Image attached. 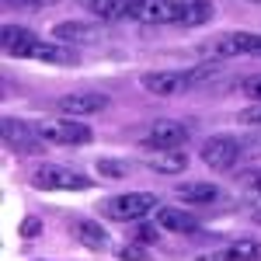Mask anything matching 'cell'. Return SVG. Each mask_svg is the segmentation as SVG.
Segmentation results:
<instances>
[{"mask_svg": "<svg viewBox=\"0 0 261 261\" xmlns=\"http://www.w3.org/2000/svg\"><path fill=\"white\" fill-rule=\"evenodd\" d=\"M216 7L209 0H192V4H181V0H140L136 7V18L143 24H205L213 21Z\"/></svg>", "mask_w": 261, "mask_h": 261, "instance_id": "cell-1", "label": "cell"}, {"mask_svg": "<svg viewBox=\"0 0 261 261\" xmlns=\"http://www.w3.org/2000/svg\"><path fill=\"white\" fill-rule=\"evenodd\" d=\"M216 70L220 66H209V63L205 66H192V70H161V73H143L140 84H143V91H150L157 98H174V94H185V91H192L199 84L213 81Z\"/></svg>", "mask_w": 261, "mask_h": 261, "instance_id": "cell-2", "label": "cell"}, {"mask_svg": "<svg viewBox=\"0 0 261 261\" xmlns=\"http://www.w3.org/2000/svg\"><path fill=\"white\" fill-rule=\"evenodd\" d=\"M35 133L42 143H53V146H84V143L94 140L91 125L77 122L73 115L66 119H49V122H35Z\"/></svg>", "mask_w": 261, "mask_h": 261, "instance_id": "cell-3", "label": "cell"}, {"mask_svg": "<svg viewBox=\"0 0 261 261\" xmlns=\"http://www.w3.org/2000/svg\"><path fill=\"white\" fill-rule=\"evenodd\" d=\"M157 205L161 202H157V195H150V192H125V195H115V199H105L101 213L108 220H119V223H140Z\"/></svg>", "mask_w": 261, "mask_h": 261, "instance_id": "cell-4", "label": "cell"}, {"mask_svg": "<svg viewBox=\"0 0 261 261\" xmlns=\"http://www.w3.org/2000/svg\"><path fill=\"white\" fill-rule=\"evenodd\" d=\"M261 35L254 32H230V35H220L209 45H202L199 53L209 56V60H233V56H258Z\"/></svg>", "mask_w": 261, "mask_h": 261, "instance_id": "cell-5", "label": "cell"}, {"mask_svg": "<svg viewBox=\"0 0 261 261\" xmlns=\"http://www.w3.org/2000/svg\"><path fill=\"white\" fill-rule=\"evenodd\" d=\"M32 185L35 188H45V192H84L91 188V178H84L70 167H56V164H42L39 171L32 174Z\"/></svg>", "mask_w": 261, "mask_h": 261, "instance_id": "cell-6", "label": "cell"}, {"mask_svg": "<svg viewBox=\"0 0 261 261\" xmlns=\"http://www.w3.org/2000/svg\"><path fill=\"white\" fill-rule=\"evenodd\" d=\"M244 157V143L233 136H209L202 146V164L213 171H230Z\"/></svg>", "mask_w": 261, "mask_h": 261, "instance_id": "cell-7", "label": "cell"}, {"mask_svg": "<svg viewBox=\"0 0 261 261\" xmlns=\"http://www.w3.org/2000/svg\"><path fill=\"white\" fill-rule=\"evenodd\" d=\"M188 140H192V125L188 122H157L143 136V150H181Z\"/></svg>", "mask_w": 261, "mask_h": 261, "instance_id": "cell-8", "label": "cell"}, {"mask_svg": "<svg viewBox=\"0 0 261 261\" xmlns=\"http://www.w3.org/2000/svg\"><path fill=\"white\" fill-rule=\"evenodd\" d=\"M24 60H39V63H49V66H73L81 56H77V49L66 45V42H56V39L42 42V39H35L32 45H28Z\"/></svg>", "mask_w": 261, "mask_h": 261, "instance_id": "cell-9", "label": "cell"}, {"mask_svg": "<svg viewBox=\"0 0 261 261\" xmlns=\"http://www.w3.org/2000/svg\"><path fill=\"white\" fill-rule=\"evenodd\" d=\"M4 143L11 150H18V153H39L42 150V140H39V133H35V125H28V122H21V119H4Z\"/></svg>", "mask_w": 261, "mask_h": 261, "instance_id": "cell-10", "label": "cell"}, {"mask_svg": "<svg viewBox=\"0 0 261 261\" xmlns=\"http://www.w3.org/2000/svg\"><path fill=\"white\" fill-rule=\"evenodd\" d=\"M84 11H91L98 21H125L136 18L140 0H77Z\"/></svg>", "mask_w": 261, "mask_h": 261, "instance_id": "cell-11", "label": "cell"}, {"mask_svg": "<svg viewBox=\"0 0 261 261\" xmlns=\"http://www.w3.org/2000/svg\"><path fill=\"white\" fill-rule=\"evenodd\" d=\"M53 105H56V112H63V115L81 119V115H98V112H105L108 108V98L105 94H63Z\"/></svg>", "mask_w": 261, "mask_h": 261, "instance_id": "cell-12", "label": "cell"}, {"mask_svg": "<svg viewBox=\"0 0 261 261\" xmlns=\"http://www.w3.org/2000/svg\"><path fill=\"white\" fill-rule=\"evenodd\" d=\"M53 39L56 42H98L105 39V28H101V21H60L56 28H53Z\"/></svg>", "mask_w": 261, "mask_h": 261, "instance_id": "cell-13", "label": "cell"}, {"mask_svg": "<svg viewBox=\"0 0 261 261\" xmlns=\"http://www.w3.org/2000/svg\"><path fill=\"white\" fill-rule=\"evenodd\" d=\"M143 164L157 174H181L188 167V153L185 150H153V153H146Z\"/></svg>", "mask_w": 261, "mask_h": 261, "instance_id": "cell-14", "label": "cell"}, {"mask_svg": "<svg viewBox=\"0 0 261 261\" xmlns=\"http://www.w3.org/2000/svg\"><path fill=\"white\" fill-rule=\"evenodd\" d=\"M0 39H4V53H7V56H14V60H24L28 45L39 39V35H35V32H28V28H21V24H4Z\"/></svg>", "mask_w": 261, "mask_h": 261, "instance_id": "cell-15", "label": "cell"}, {"mask_svg": "<svg viewBox=\"0 0 261 261\" xmlns=\"http://www.w3.org/2000/svg\"><path fill=\"white\" fill-rule=\"evenodd\" d=\"M70 230H73V233H77V241H81L84 247H91V251L108 247V233H105V226H98L94 220H73Z\"/></svg>", "mask_w": 261, "mask_h": 261, "instance_id": "cell-16", "label": "cell"}, {"mask_svg": "<svg viewBox=\"0 0 261 261\" xmlns=\"http://www.w3.org/2000/svg\"><path fill=\"white\" fill-rule=\"evenodd\" d=\"M157 223L164 230H174V233H195L199 220L192 213H181V209H157Z\"/></svg>", "mask_w": 261, "mask_h": 261, "instance_id": "cell-17", "label": "cell"}, {"mask_svg": "<svg viewBox=\"0 0 261 261\" xmlns=\"http://www.w3.org/2000/svg\"><path fill=\"white\" fill-rule=\"evenodd\" d=\"M174 192H178L181 202H192V205H199V202H213L216 195H220V188H216L213 181H185V185H178Z\"/></svg>", "mask_w": 261, "mask_h": 261, "instance_id": "cell-18", "label": "cell"}, {"mask_svg": "<svg viewBox=\"0 0 261 261\" xmlns=\"http://www.w3.org/2000/svg\"><path fill=\"white\" fill-rule=\"evenodd\" d=\"M216 261H261V241H237V244H230L223 254H213Z\"/></svg>", "mask_w": 261, "mask_h": 261, "instance_id": "cell-19", "label": "cell"}, {"mask_svg": "<svg viewBox=\"0 0 261 261\" xmlns=\"http://www.w3.org/2000/svg\"><path fill=\"white\" fill-rule=\"evenodd\" d=\"M98 174L101 178H112V181H119L129 174V164L125 161H108V157H101L98 161Z\"/></svg>", "mask_w": 261, "mask_h": 261, "instance_id": "cell-20", "label": "cell"}, {"mask_svg": "<svg viewBox=\"0 0 261 261\" xmlns=\"http://www.w3.org/2000/svg\"><path fill=\"white\" fill-rule=\"evenodd\" d=\"M60 0H4L7 11H42V7H53Z\"/></svg>", "mask_w": 261, "mask_h": 261, "instance_id": "cell-21", "label": "cell"}, {"mask_svg": "<svg viewBox=\"0 0 261 261\" xmlns=\"http://www.w3.org/2000/svg\"><path fill=\"white\" fill-rule=\"evenodd\" d=\"M241 94H247L251 101H261V73L244 77V81H241Z\"/></svg>", "mask_w": 261, "mask_h": 261, "instance_id": "cell-22", "label": "cell"}, {"mask_svg": "<svg viewBox=\"0 0 261 261\" xmlns=\"http://www.w3.org/2000/svg\"><path fill=\"white\" fill-rule=\"evenodd\" d=\"M39 233H42V220L39 216H24V220H21V237H24V241H35Z\"/></svg>", "mask_w": 261, "mask_h": 261, "instance_id": "cell-23", "label": "cell"}, {"mask_svg": "<svg viewBox=\"0 0 261 261\" xmlns=\"http://www.w3.org/2000/svg\"><path fill=\"white\" fill-rule=\"evenodd\" d=\"M237 119H241L244 125H251V129H261V101L254 105V108H244Z\"/></svg>", "mask_w": 261, "mask_h": 261, "instance_id": "cell-24", "label": "cell"}, {"mask_svg": "<svg viewBox=\"0 0 261 261\" xmlns=\"http://www.w3.org/2000/svg\"><path fill=\"white\" fill-rule=\"evenodd\" d=\"M119 258L122 261H125V258H129V261H143V258H146V251L136 247V244H129V247H122V251H119Z\"/></svg>", "mask_w": 261, "mask_h": 261, "instance_id": "cell-25", "label": "cell"}, {"mask_svg": "<svg viewBox=\"0 0 261 261\" xmlns=\"http://www.w3.org/2000/svg\"><path fill=\"white\" fill-rule=\"evenodd\" d=\"M136 241L140 244H153L157 241V230H153V226H136Z\"/></svg>", "mask_w": 261, "mask_h": 261, "instance_id": "cell-26", "label": "cell"}, {"mask_svg": "<svg viewBox=\"0 0 261 261\" xmlns=\"http://www.w3.org/2000/svg\"><path fill=\"white\" fill-rule=\"evenodd\" d=\"M247 146H251V150H244V153H261V136H254V140L247 143Z\"/></svg>", "mask_w": 261, "mask_h": 261, "instance_id": "cell-27", "label": "cell"}, {"mask_svg": "<svg viewBox=\"0 0 261 261\" xmlns=\"http://www.w3.org/2000/svg\"><path fill=\"white\" fill-rule=\"evenodd\" d=\"M254 220H258V223H261V209H258V213H254Z\"/></svg>", "mask_w": 261, "mask_h": 261, "instance_id": "cell-28", "label": "cell"}, {"mask_svg": "<svg viewBox=\"0 0 261 261\" xmlns=\"http://www.w3.org/2000/svg\"><path fill=\"white\" fill-rule=\"evenodd\" d=\"M258 56H261V45H258Z\"/></svg>", "mask_w": 261, "mask_h": 261, "instance_id": "cell-29", "label": "cell"}]
</instances>
